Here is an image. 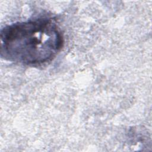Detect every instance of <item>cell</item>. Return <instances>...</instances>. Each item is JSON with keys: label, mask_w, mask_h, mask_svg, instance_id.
Instances as JSON below:
<instances>
[{"label": "cell", "mask_w": 152, "mask_h": 152, "mask_svg": "<svg viewBox=\"0 0 152 152\" xmlns=\"http://www.w3.org/2000/svg\"><path fill=\"white\" fill-rule=\"evenodd\" d=\"M1 56L26 65H39L53 60L64 39L56 21L41 17L7 26L1 31Z\"/></svg>", "instance_id": "obj_1"}]
</instances>
